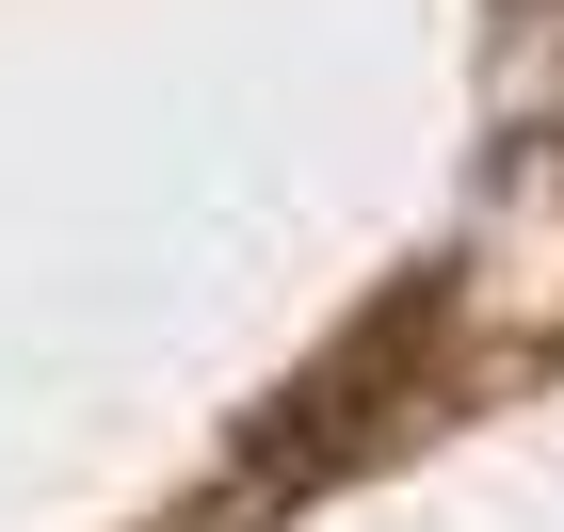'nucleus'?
I'll return each instance as SVG.
<instances>
[{"label":"nucleus","instance_id":"f257e3e1","mask_svg":"<svg viewBox=\"0 0 564 532\" xmlns=\"http://www.w3.org/2000/svg\"><path fill=\"white\" fill-rule=\"evenodd\" d=\"M420 323H435V291H403V307H371L339 339V371H306L291 403L259 420V452H242V485H306V468H339V452H371L403 420V371H420Z\"/></svg>","mask_w":564,"mask_h":532}]
</instances>
